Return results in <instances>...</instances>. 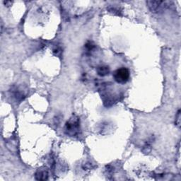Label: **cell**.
<instances>
[{
  "label": "cell",
  "instance_id": "277c9868",
  "mask_svg": "<svg viewBox=\"0 0 181 181\" xmlns=\"http://www.w3.org/2000/svg\"><path fill=\"white\" fill-rule=\"evenodd\" d=\"M97 73L98 75L101 76H107L110 73V69L107 66L98 67L97 69Z\"/></svg>",
  "mask_w": 181,
  "mask_h": 181
},
{
  "label": "cell",
  "instance_id": "5b68a950",
  "mask_svg": "<svg viewBox=\"0 0 181 181\" xmlns=\"http://www.w3.org/2000/svg\"><path fill=\"white\" fill-rule=\"evenodd\" d=\"M48 171L45 170L38 171V172L36 173V174H35V177H36L37 180H46V179H48Z\"/></svg>",
  "mask_w": 181,
  "mask_h": 181
},
{
  "label": "cell",
  "instance_id": "6da1fadb",
  "mask_svg": "<svg viewBox=\"0 0 181 181\" xmlns=\"http://www.w3.org/2000/svg\"><path fill=\"white\" fill-rule=\"evenodd\" d=\"M129 76H130L129 71L128 69L125 67L117 69V70L115 71L113 74L114 79L117 83L120 84L127 83L129 79Z\"/></svg>",
  "mask_w": 181,
  "mask_h": 181
},
{
  "label": "cell",
  "instance_id": "8992f818",
  "mask_svg": "<svg viewBox=\"0 0 181 181\" xmlns=\"http://www.w3.org/2000/svg\"><path fill=\"white\" fill-rule=\"evenodd\" d=\"M176 124L178 127H180V111H178V113H177L176 115Z\"/></svg>",
  "mask_w": 181,
  "mask_h": 181
},
{
  "label": "cell",
  "instance_id": "7a4b0ae2",
  "mask_svg": "<svg viewBox=\"0 0 181 181\" xmlns=\"http://www.w3.org/2000/svg\"><path fill=\"white\" fill-rule=\"evenodd\" d=\"M79 128V121L78 118L72 117L66 124V133L69 135L74 136L78 133Z\"/></svg>",
  "mask_w": 181,
  "mask_h": 181
},
{
  "label": "cell",
  "instance_id": "52a82bcc",
  "mask_svg": "<svg viewBox=\"0 0 181 181\" xmlns=\"http://www.w3.org/2000/svg\"><path fill=\"white\" fill-rule=\"evenodd\" d=\"M94 45L93 44V43H90V42H88L87 44L86 45V48L88 49V50H93V49L94 48Z\"/></svg>",
  "mask_w": 181,
  "mask_h": 181
},
{
  "label": "cell",
  "instance_id": "3957f363",
  "mask_svg": "<svg viewBox=\"0 0 181 181\" xmlns=\"http://www.w3.org/2000/svg\"><path fill=\"white\" fill-rule=\"evenodd\" d=\"M147 3L149 9L153 13H158L168 6V1H148Z\"/></svg>",
  "mask_w": 181,
  "mask_h": 181
}]
</instances>
